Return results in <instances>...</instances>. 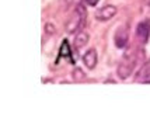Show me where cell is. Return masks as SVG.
I'll list each match as a JSON object with an SVG mask.
<instances>
[{
  "label": "cell",
  "mask_w": 150,
  "mask_h": 139,
  "mask_svg": "<svg viewBox=\"0 0 150 139\" xmlns=\"http://www.w3.org/2000/svg\"><path fill=\"white\" fill-rule=\"evenodd\" d=\"M86 17H87V10L83 3H79L76 9L70 14L69 20L65 24V31L67 34H74L77 31H81V28L86 24Z\"/></svg>",
  "instance_id": "1"
},
{
  "label": "cell",
  "mask_w": 150,
  "mask_h": 139,
  "mask_svg": "<svg viewBox=\"0 0 150 139\" xmlns=\"http://www.w3.org/2000/svg\"><path fill=\"white\" fill-rule=\"evenodd\" d=\"M136 51H128L126 52V55H125L124 60L118 65V69H117V74L119 79H128L129 76L132 74V72H133V67H135V65H136Z\"/></svg>",
  "instance_id": "2"
},
{
  "label": "cell",
  "mask_w": 150,
  "mask_h": 139,
  "mask_svg": "<svg viewBox=\"0 0 150 139\" xmlns=\"http://www.w3.org/2000/svg\"><path fill=\"white\" fill-rule=\"evenodd\" d=\"M128 40H129V27H128V24L119 26L118 30L115 31V35H114V42H115V45L122 49V48L126 46Z\"/></svg>",
  "instance_id": "3"
},
{
  "label": "cell",
  "mask_w": 150,
  "mask_h": 139,
  "mask_svg": "<svg viewBox=\"0 0 150 139\" xmlns=\"http://www.w3.org/2000/svg\"><path fill=\"white\" fill-rule=\"evenodd\" d=\"M117 13H118L117 6H114V4H105L100 10L96 11V18L98 21H108V20H111L112 17H115Z\"/></svg>",
  "instance_id": "4"
},
{
  "label": "cell",
  "mask_w": 150,
  "mask_h": 139,
  "mask_svg": "<svg viewBox=\"0 0 150 139\" xmlns=\"http://www.w3.org/2000/svg\"><path fill=\"white\" fill-rule=\"evenodd\" d=\"M136 37L142 44H146L150 37V18L140 21L136 27Z\"/></svg>",
  "instance_id": "5"
},
{
  "label": "cell",
  "mask_w": 150,
  "mask_h": 139,
  "mask_svg": "<svg viewBox=\"0 0 150 139\" xmlns=\"http://www.w3.org/2000/svg\"><path fill=\"white\" fill-rule=\"evenodd\" d=\"M83 62H84V65L87 69H94L96 65H97V62H98L97 51H96L94 48L88 49V51L83 55Z\"/></svg>",
  "instance_id": "6"
},
{
  "label": "cell",
  "mask_w": 150,
  "mask_h": 139,
  "mask_svg": "<svg viewBox=\"0 0 150 139\" xmlns=\"http://www.w3.org/2000/svg\"><path fill=\"white\" fill-rule=\"evenodd\" d=\"M90 40V37H88V34L84 33V31H79V34L74 37V49H81L84 45H87V42Z\"/></svg>",
  "instance_id": "7"
},
{
  "label": "cell",
  "mask_w": 150,
  "mask_h": 139,
  "mask_svg": "<svg viewBox=\"0 0 150 139\" xmlns=\"http://www.w3.org/2000/svg\"><path fill=\"white\" fill-rule=\"evenodd\" d=\"M149 77H150V59L140 67V70L137 72L135 80H136V82H144V80H147Z\"/></svg>",
  "instance_id": "8"
},
{
  "label": "cell",
  "mask_w": 150,
  "mask_h": 139,
  "mask_svg": "<svg viewBox=\"0 0 150 139\" xmlns=\"http://www.w3.org/2000/svg\"><path fill=\"white\" fill-rule=\"evenodd\" d=\"M63 56H65V58H70V59H72V52H70V46H69L67 40H63L62 45H60V51H59V56H58V59H56V63H58L59 60H60V58H63Z\"/></svg>",
  "instance_id": "9"
},
{
  "label": "cell",
  "mask_w": 150,
  "mask_h": 139,
  "mask_svg": "<svg viewBox=\"0 0 150 139\" xmlns=\"http://www.w3.org/2000/svg\"><path fill=\"white\" fill-rule=\"evenodd\" d=\"M73 79L76 80V82H83V80L86 79V74H84V72L80 69V67H76L74 70H73Z\"/></svg>",
  "instance_id": "10"
},
{
  "label": "cell",
  "mask_w": 150,
  "mask_h": 139,
  "mask_svg": "<svg viewBox=\"0 0 150 139\" xmlns=\"http://www.w3.org/2000/svg\"><path fill=\"white\" fill-rule=\"evenodd\" d=\"M100 0H83V3L88 4V6H97V3Z\"/></svg>",
  "instance_id": "11"
},
{
  "label": "cell",
  "mask_w": 150,
  "mask_h": 139,
  "mask_svg": "<svg viewBox=\"0 0 150 139\" xmlns=\"http://www.w3.org/2000/svg\"><path fill=\"white\" fill-rule=\"evenodd\" d=\"M45 31L48 34H53V33H55V30H53V26H52V24H46V26H45Z\"/></svg>",
  "instance_id": "12"
},
{
  "label": "cell",
  "mask_w": 150,
  "mask_h": 139,
  "mask_svg": "<svg viewBox=\"0 0 150 139\" xmlns=\"http://www.w3.org/2000/svg\"><path fill=\"white\" fill-rule=\"evenodd\" d=\"M144 7H150V0H140Z\"/></svg>",
  "instance_id": "13"
},
{
  "label": "cell",
  "mask_w": 150,
  "mask_h": 139,
  "mask_svg": "<svg viewBox=\"0 0 150 139\" xmlns=\"http://www.w3.org/2000/svg\"><path fill=\"white\" fill-rule=\"evenodd\" d=\"M66 1V4H67V6H69V4H72L73 1H74V0H65Z\"/></svg>",
  "instance_id": "14"
}]
</instances>
